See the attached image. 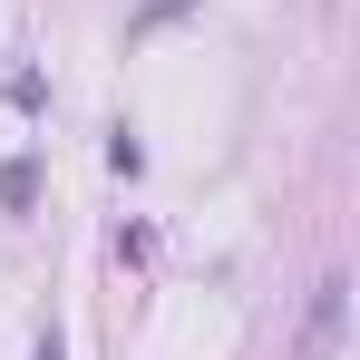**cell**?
Segmentation results:
<instances>
[{
    "label": "cell",
    "instance_id": "cell-1",
    "mask_svg": "<svg viewBox=\"0 0 360 360\" xmlns=\"http://www.w3.org/2000/svg\"><path fill=\"white\" fill-rule=\"evenodd\" d=\"M331 341H341V273H331L321 302H311V341H302V360H331Z\"/></svg>",
    "mask_w": 360,
    "mask_h": 360
},
{
    "label": "cell",
    "instance_id": "cell-2",
    "mask_svg": "<svg viewBox=\"0 0 360 360\" xmlns=\"http://www.w3.org/2000/svg\"><path fill=\"white\" fill-rule=\"evenodd\" d=\"M0 205H10V214L39 205V156H10V166H0Z\"/></svg>",
    "mask_w": 360,
    "mask_h": 360
},
{
    "label": "cell",
    "instance_id": "cell-3",
    "mask_svg": "<svg viewBox=\"0 0 360 360\" xmlns=\"http://www.w3.org/2000/svg\"><path fill=\"white\" fill-rule=\"evenodd\" d=\"M30 360H68V351H59V331H39V351H30Z\"/></svg>",
    "mask_w": 360,
    "mask_h": 360
}]
</instances>
